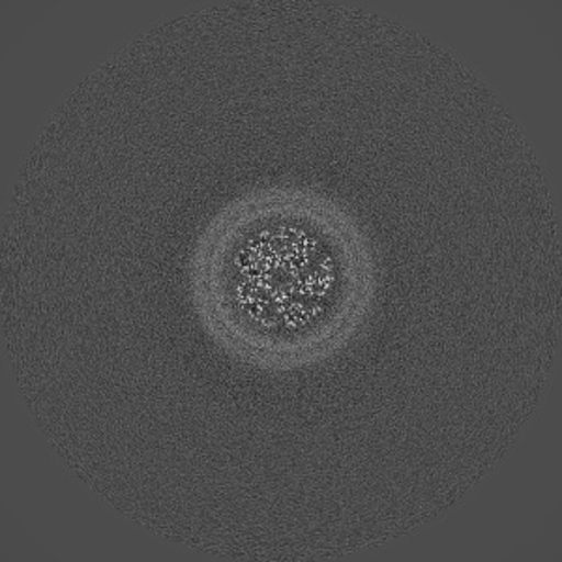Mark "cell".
I'll return each mask as SVG.
<instances>
[{
    "label": "cell",
    "mask_w": 562,
    "mask_h": 562,
    "mask_svg": "<svg viewBox=\"0 0 562 562\" xmlns=\"http://www.w3.org/2000/svg\"><path fill=\"white\" fill-rule=\"evenodd\" d=\"M201 257L198 294L209 325L265 364H299L344 344L370 296L357 229L304 193H262L231 209Z\"/></svg>",
    "instance_id": "6da1fadb"
}]
</instances>
